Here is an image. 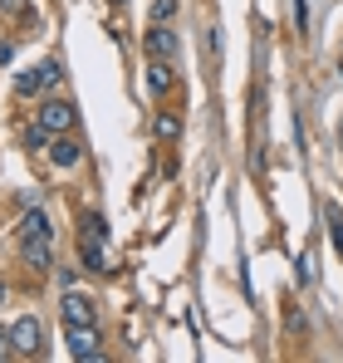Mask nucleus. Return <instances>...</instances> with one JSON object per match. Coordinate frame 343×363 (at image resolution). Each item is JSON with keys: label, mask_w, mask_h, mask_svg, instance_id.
<instances>
[{"label": "nucleus", "mask_w": 343, "mask_h": 363, "mask_svg": "<svg viewBox=\"0 0 343 363\" xmlns=\"http://www.w3.org/2000/svg\"><path fill=\"white\" fill-rule=\"evenodd\" d=\"M79 255H84V265L99 270V275L113 270V255H108V226H103V216H94V211L79 221Z\"/></svg>", "instance_id": "f257e3e1"}, {"label": "nucleus", "mask_w": 343, "mask_h": 363, "mask_svg": "<svg viewBox=\"0 0 343 363\" xmlns=\"http://www.w3.org/2000/svg\"><path fill=\"white\" fill-rule=\"evenodd\" d=\"M59 79H64V74H59V64L55 60H40V64H30V69H20V74H15V94H20V99H35V94L55 89Z\"/></svg>", "instance_id": "f03ea898"}, {"label": "nucleus", "mask_w": 343, "mask_h": 363, "mask_svg": "<svg viewBox=\"0 0 343 363\" xmlns=\"http://www.w3.org/2000/svg\"><path fill=\"white\" fill-rule=\"evenodd\" d=\"M74 123H79V108L74 104H64V99H50L45 108H40V128L59 138V133H74Z\"/></svg>", "instance_id": "7ed1b4c3"}, {"label": "nucleus", "mask_w": 343, "mask_h": 363, "mask_svg": "<svg viewBox=\"0 0 343 363\" xmlns=\"http://www.w3.org/2000/svg\"><path fill=\"white\" fill-rule=\"evenodd\" d=\"M10 339H15V354H25V359H35L40 349H45V329H40V319H15L10 324Z\"/></svg>", "instance_id": "20e7f679"}, {"label": "nucleus", "mask_w": 343, "mask_h": 363, "mask_svg": "<svg viewBox=\"0 0 343 363\" xmlns=\"http://www.w3.org/2000/svg\"><path fill=\"white\" fill-rule=\"evenodd\" d=\"M69 354H74V359L99 363V359H103V349H99V329H94V324H69Z\"/></svg>", "instance_id": "39448f33"}, {"label": "nucleus", "mask_w": 343, "mask_h": 363, "mask_svg": "<svg viewBox=\"0 0 343 363\" xmlns=\"http://www.w3.org/2000/svg\"><path fill=\"white\" fill-rule=\"evenodd\" d=\"M142 45H147V55H152V60H162V64L176 60V30H172L167 20H157V25L147 30V40H142Z\"/></svg>", "instance_id": "423d86ee"}, {"label": "nucleus", "mask_w": 343, "mask_h": 363, "mask_svg": "<svg viewBox=\"0 0 343 363\" xmlns=\"http://www.w3.org/2000/svg\"><path fill=\"white\" fill-rule=\"evenodd\" d=\"M59 314H64V329H69V324H94V300L69 290V295H64V304H59Z\"/></svg>", "instance_id": "0eeeda50"}, {"label": "nucleus", "mask_w": 343, "mask_h": 363, "mask_svg": "<svg viewBox=\"0 0 343 363\" xmlns=\"http://www.w3.org/2000/svg\"><path fill=\"white\" fill-rule=\"evenodd\" d=\"M55 236V226H50V216L40 211V206H30L25 216H20V241H50Z\"/></svg>", "instance_id": "6e6552de"}, {"label": "nucleus", "mask_w": 343, "mask_h": 363, "mask_svg": "<svg viewBox=\"0 0 343 363\" xmlns=\"http://www.w3.org/2000/svg\"><path fill=\"white\" fill-rule=\"evenodd\" d=\"M79 157H84V147H79V143H74L69 133H59V138H50V162H55V167H74Z\"/></svg>", "instance_id": "1a4fd4ad"}, {"label": "nucleus", "mask_w": 343, "mask_h": 363, "mask_svg": "<svg viewBox=\"0 0 343 363\" xmlns=\"http://www.w3.org/2000/svg\"><path fill=\"white\" fill-rule=\"evenodd\" d=\"M20 255H25V265H30V270H50V265H55L50 241H20Z\"/></svg>", "instance_id": "9d476101"}, {"label": "nucleus", "mask_w": 343, "mask_h": 363, "mask_svg": "<svg viewBox=\"0 0 343 363\" xmlns=\"http://www.w3.org/2000/svg\"><path fill=\"white\" fill-rule=\"evenodd\" d=\"M167 84H172L167 64H152V69H147V89H152V94H167Z\"/></svg>", "instance_id": "9b49d317"}, {"label": "nucleus", "mask_w": 343, "mask_h": 363, "mask_svg": "<svg viewBox=\"0 0 343 363\" xmlns=\"http://www.w3.org/2000/svg\"><path fill=\"white\" fill-rule=\"evenodd\" d=\"M176 133H181V123L172 118V113H157V138H167V143H172Z\"/></svg>", "instance_id": "f8f14e48"}, {"label": "nucleus", "mask_w": 343, "mask_h": 363, "mask_svg": "<svg viewBox=\"0 0 343 363\" xmlns=\"http://www.w3.org/2000/svg\"><path fill=\"white\" fill-rule=\"evenodd\" d=\"M172 10H176V0H152V20H172Z\"/></svg>", "instance_id": "ddd939ff"}, {"label": "nucleus", "mask_w": 343, "mask_h": 363, "mask_svg": "<svg viewBox=\"0 0 343 363\" xmlns=\"http://www.w3.org/2000/svg\"><path fill=\"white\" fill-rule=\"evenodd\" d=\"M10 354H15V339H10V334L0 329V359H10Z\"/></svg>", "instance_id": "4468645a"}, {"label": "nucleus", "mask_w": 343, "mask_h": 363, "mask_svg": "<svg viewBox=\"0 0 343 363\" xmlns=\"http://www.w3.org/2000/svg\"><path fill=\"white\" fill-rule=\"evenodd\" d=\"M339 138H343V118H339Z\"/></svg>", "instance_id": "2eb2a0df"}, {"label": "nucleus", "mask_w": 343, "mask_h": 363, "mask_svg": "<svg viewBox=\"0 0 343 363\" xmlns=\"http://www.w3.org/2000/svg\"><path fill=\"white\" fill-rule=\"evenodd\" d=\"M118 5H128V0H118Z\"/></svg>", "instance_id": "dca6fc26"}]
</instances>
